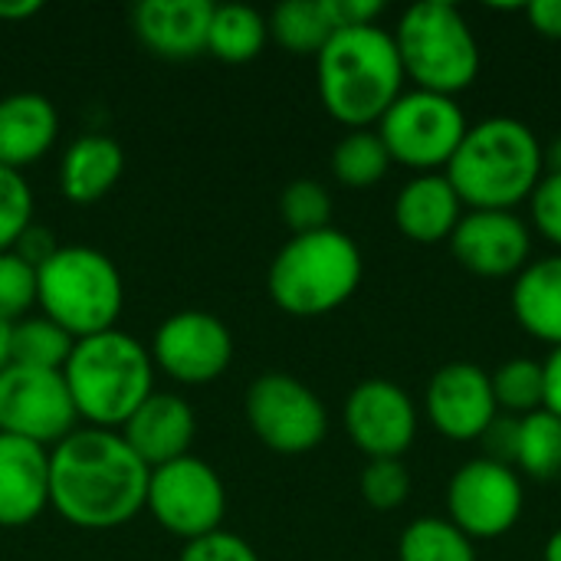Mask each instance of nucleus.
I'll return each instance as SVG.
<instances>
[{
    "label": "nucleus",
    "mask_w": 561,
    "mask_h": 561,
    "mask_svg": "<svg viewBox=\"0 0 561 561\" xmlns=\"http://www.w3.org/2000/svg\"><path fill=\"white\" fill-rule=\"evenodd\" d=\"M125 171V151L108 135L76 138L59 161V191L72 204L102 201Z\"/></svg>",
    "instance_id": "nucleus-22"
},
{
    "label": "nucleus",
    "mask_w": 561,
    "mask_h": 561,
    "mask_svg": "<svg viewBox=\"0 0 561 561\" xmlns=\"http://www.w3.org/2000/svg\"><path fill=\"white\" fill-rule=\"evenodd\" d=\"M59 250V243H56V233L53 230H46V227H39V224H30L26 230H23V237L16 240V247H13V253L16 256H23L33 270H39L53 253Z\"/></svg>",
    "instance_id": "nucleus-39"
},
{
    "label": "nucleus",
    "mask_w": 561,
    "mask_h": 561,
    "mask_svg": "<svg viewBox=\"0 0 561 561\" xmlns=\"http://www.w3.org/2000/svg\"><path fill=\"white\" fill-rule=\"evenodd\" d=\"M523 13L539 36L561 39V0H533L523 7Z\"/></svg>",
    "instance_id": "nucleus-40"
},
{
    "label": "nucleus",
    "mask_w": 561,
    "mask_h": 561,
    "mask_svg": "<svg viewBox=\"0 0 561 561\" xmlns=\"http://www.w3.org/2000/svg\"><path fill=\"white\" fill-rule=\"evenodd\" d=\"M36 306V270L13 250L0 253V322L13 325Z\"/></svg>",
    "instance_id": "nucleus-33"
},
{
    "label": "nucleus",
    "mask_w": 561,
    "mask_h": 561,
    "mask_svg": "<svg viewBox=\"0 0 561 561\" xmlns=\"http://www.w3.org/2000/svg\"><path fill=\"white\" fill-rule=\"evenodd\" d=\"M362 500L378 513H394L411 496V473L404 460H368L358 480Z\"/></svg>",
    "instance_id": "nucleus-32"
},
{
    "label": "nucleus",
    "mask_w": 561,
    "mask_h": 561,
    "mask_svg": "<svg viewBox=\"0 0 561 561\" xmlns=\"http://www.w3.org/2000/svg\"><path fill=\"white\" fill-rule=\"evenodd\" d=\"M43 10L39 0H0V20L3 23H20V20H30Z\"/></svg>",
    "instance_id": "nucleus-42"
},
{
    "label": "nucleus",
    "mask_w": 561,
    "mask_h": 561,
    "mask_svg": "<svg viewBox=\"0 0 561 561\" xmlns=\"http://www.w3.org/2000/svg\"><path fill=\"white\" fill-rule=\"evenodd\" d=\"M214 7L210 0H141L131 10V26L148 53L161 59H194L207 53Z\"/></svg>",
    "instance_id": "nucleus-18"
},
{
    "label": "nucleus",
    "mask_w": 561,
    "mask_h": 561,
    "mask_svg": "<svg viewBox=\"0 0 561 561\" xmlns=\"http://www.w3.org/2000/svg\"><path fill=\"white\" fill-rule=\"evenodd\" d=\"M279 217L293 230V237L325 230V227H332L329 224L332 220V194L325 191V184H319L312 178H299L279 194Z\"/></svg>",
    "instance_id": "nucleus-31"
},
{
    "label": "nucleus",
    "mask_w": 561,
    "mask_h": 561,
    "mask_svg": "<svg viewBox=\"0 0 561 561\" xmlns=\"http://www.w3.org/2000/svg\"><path fill=\"white\" fill-rule=\"evenodd\" d=\"M424 411L434 431L447 440H480L500 417L493 381L473 362H450L434 371L424 391Z\"/></svg>",
    "instance_id": "nucleus-16"
},
{
    "label": "nucleus",
    "mask_w": 561,
    "mask_h": 561,
    "mask_svg": "<svg viewBox=\"0 0 561 561\" xmlns=\"http://www.w3.org/2000/svg\"><path fill=\"white\" fill-rule=\"evenodd\" d=\"M388 171H391V154L385 141L378 138V131L371 128L348 131L332 151V174L342 187L368 191L381 184Z\"/></svg>",
    "instance_id": "nucleus-27"
},
{
    "label": "nucleus",
    "mask_w": 561,
    "mask_h": 561,
    "mask_svg": "<svg viewBox=\"0 0 561 561\" xmlns=\"http://www.w3.org/2000/svg\"><path fill=\"white\" fill-rule=\"evenodd\" d=\"M76 339L46 316H26L10 325V362L26 368L62 371Z\"/></svg>",
    "instance_id": "nucleus-28"
},
{
    "label": "nucleus",
    "mask_w": 561,
    "mask_h": 561,
    "mask_svg": "<svg viewBox=\"0 0 561 561\" xmlns=\"http://www.w3.org/2000/svg\"><path fill=\"white\" fill-rule=\"evenodd\" d=\"M145 510L164 533L194 542L224 526L227 490L220 473L207 460L187 454L151 470Z\"/></svg>",
    "instance_id": "nucleus-10"
},
{
    "label": "nucleus",
    "mask_w": 561,
    "mask_h": 561,
    "mask_svg": "<svg viewBox=\"0 0 561 561\" xmlns=\"http://www.w3.org/2000/svg\"><path fill=\"white\" fill-rule=\"evenodd\" d=\"M490 381H493V398H496L500 414L526 417L533 411H542V401H546L542 362H536V358H510L490 375Z\"/></svg>",
    "instance_id": "nucleus-30"
},
{
    "label": "nucleus",
    "mask_w": 561,
    "mask_h": 561,
    "mask_svg": "<svg viewBox=\"0 0 561 561\" xmlns=\"http://www.w3.org/2000/svg\"><path fill=\"white\" fill-rule=\"evenodd\" d=\"M154 371L148 345L122 329L79 339L62 365L79 421L99 431L125 427V421L154 391Z\"/></svg>",
    "instance_id": "nucleus-4"
},
{
    "label": "nucleus",
    "mask_w": 561,
    "mask_h": 561,
    "mask_svg": "<svg viewBox=\"0 0 561 561\" xmlns=\"http://www.w3.org/2000/svg\"><path fill=\"white\" fill-rule=\"evenodd\" d=\"M391 36L414 89L457 99V92H467L483 69L480 39L470 20L447 0L408 7Z\"/></svg>",
    "instance_id": "nucleus-6"
},
{
    "label": "nucleus",
    "mask_w": 561,
    "mask_h": 561,
    "mask_svg": "<svg viewBox=\"0 0 561 561\" xmlns=\"http://www.w3.org/2000/svg\"><path fill=\"white\" fill-rule=\"evenodd\" d=\"M404 66L394 36L371 26L335 30V36L316 56V85L325 112L358 131L381 122V115L404 92Z\"/></svg>",
    "instance_id": "nucleus-3"
},
{
    "label": "nucleus",
    "mask_w": 561,
    "mask_h": 561,
    "mask_svg": "<svg viewBox=\"0 0 561 561\" xmlns=\"http://www.w3.org/2000/svg\"><path fill=\"white\" fill-rule=\"evenodd\" d=\"M559 483H561V480H559Z\"/></svg>",
    "instance_id": "nucleus-46"
},
{
    "label": "nucleus",
    "mask_w": 561,
    "mask_h": 561,
    "mask_svg": "<svg viewBox=\"0 0 561 561\" xmlns=\"http://www.w3.org/2000/svg\"><path fill=\"white\" fill-rule=\"evenodd\" d=\"M118 434L135 450V457L148 470H154L191 454L197 417H194V408L181 394L151 391Z\"/></svg>",
    "instance_id": "nucleus-17"
},
{
    "label": "nucleus",
    "mask_w": 561,
    "mask_h": 561,
    "mask_svg": "<svg viewBox=\"0 0 561 561\" xmlns=\"http://www.w3.org/2000/svg\"><path fill=\"white\" fill-rule=\"evenodd\" d=\"M398 561H480L473 539H467L444 516L414 519L398 539Z\"/></svg>",
    "instance_id": "nucleus-29"
},
{
    "label": "nucleus",
    "mask_w": 561,
    "mask_h": 561,
    "mask_svg": "<svg viewBox=\"0 0 561 561\" xmlns=\"http://www.w3.org/2000/svg\"><path fill=\"white\" fill-rule=\"evenodd\" d=\"M447 243L483 279H510L533 263V227L513 210H467Z\"/></svg>",
    "instance_id": "nucleus-15"
},
{
    "label": "nucleus",
    "mask_w": 561,
    "mask_h": 561,
    "mask_svg": "<svg viewBox=\"0 0 561 561\" xmlns=\"http://www.w3.org/2000/svg\"><path fill=\"white\" fill-rule=\"evenodd\" d=\"M270 36L293 56H319L335 36L329 0H286L270 16Z\"/></svg>",
    "instance_id": "nucleus-25"
},
{
    "label": "nucleus",
    "mask_w": 561,
    "mask_h": 561,
    "mask_svg": "<svg viewBox=\"0 0 561 561\" xmlns=\"http://www.w3.org/2000/svg\"><path fill=\"white\" fill-rule=\"evenodd\" d=\"M79 427L62 371L7 365L0 368V434L53 450Z\"/></svg>",
    "instance_id": "nucleus-12"
},
{
    "label": "nucleus",
    "mask_w": 561,
    "mask_h": 561,
    "mask_svg": "<svg viewBox=\"0 0 561 561\" xmlns=\"http://www.w3.org/2000/svg\"><path fill=\"white\" fill-rule=\"evenodd\" d=\"M148 477L118 431L79 424L49 450V506L76 529H118L145 510Z\"/></svg>",
    "instance_id": "nucleus-1"
},
{
    "label": "nucleus",
    "mask_w": 561,
    "mask_h": 561,
    "mask_svg": "<svg viewBox=\"0 0 561 561\" xmlns=\"http://www.w3.org/2000/svg\"><path fill=\"white\" fill-rule=\"evenodd\" d=\"M542 561H561V529H556L546 542V552H542Z\"/></svg>",
    "instance_id": "nucleus-44"
},
{
    "label": "nucleus",
    "mask_w": 561,
    "mask_h": 561,
    "mask_svg": "<svg viewBox=\"0 0 561 561\" xmlns=\"http://www.w3.org/2000/svg\"><path fill=\"white\" fill-rule=\"evenodd\" d=\"M529 217L539 237H546L561 253V174H546L529 197Z\"/></svg>",
    "instance_id": "nucleus-35"
},
{
    "label": "nucleus",
    "mask_w": 561,
    "mask_h": 561,
    "mask_svg": "<svg viewBox=\"0 0 561 561\" xmlns=\"http://www.w3.org/2000/svg\"><path fill=\"white\" fill-rule=\"evenodd\" d=\"M444 174L463 210H513L546 178V148L526 122L493 115L467 128Z\"/></svg>",
    "instance_id": "nucleus-2"
},
{
    "label": "nucleus",
    "mask_w": 561,
    "mask_h": 561,
    "mask_svg": "<svg viewBox=\"0 0 561 561\" xmlns=\"http://www.w3.org/2000/svg\"><path fill=\"white\" fill-rule=\"evenodd\" d=\"M154 368L178 385H210L233 362V335L227 322L204 309L171 312L148 345Z\"/></svg>",
    "instance_id": "nucleus-13"
},
{
    "label": "nucleus",
    "mask_w": 561,
    "mask_h": 561,
    "mask_svg": "<svg viewBox=\"0 0 561 561\" xmlns=\"http://www.w3.org/2000/svg\"><path fill=\"white\" fill-rule=\"evenodd\" d=\"M270 43V23L256 7L247 3H220L210 16L207 53L220 62L243 66L253 62Z\"/></svg>",
    "instance_id": "nucleus-24"
},
{
    "label": "nucleus",
    "mask_w": 561,
    "mask_h": 561,
    "mask_svg": "<svg viewBox=\"0 0 561 561\" xmlns=\"http://www.w3.org/2000/svg\"><path fill=\"white\" fill-rule=\"evenodd\" d=\"M467 128L470 122L457 99L404 89L401 99L381 115L375 131L385 141L391 164L411 168L417 174H437L447 171Z\"/></svg>",
    "instance_id": "nucleus-8"
},
{
    "label": "nucleus",
    "mask_w": 561,
    "mask_h": 561,
    "mask_svg": "<svg viewBox=\"0 0 561 561\" xmlns=\"http://www.w3.org/2000/svg\"><path fill=\"white\" fill-rule=\"evenodd\" d=\"M365 260L358 243L335 230L299 233L283 243L266 273L273 302L296 319H319L345 306L362 286Z\"/></svg>",
    "instance_id": "nucleus-5"
},
{
    "label": "nucleus",
    "mask_w": 561,
    "mask_h": 561,
    "mask_svg": "<svg viewBox=\"0 0 561 561\" xmlns=\"http://www.w3.org/2000/svg\"><path fill=\"white\" fill-rule=\"evenodd\" d=\"M329 13L335 20V30L371 26L385 13V3L381 0H329Z\"/></svg>",
    "instance_id": "nucleus-38"
},
{
    "label": "nucleus",
    "mask_w": 561,
    "mask_h": 561,
    "mask_svg": "<svg viewBox=\"0 0 561 561\" xmlns=\"http://www.w3.org/2000/svg\"><path fill=\"white\" fill-rule=\"evenodd\" d=\"M513 467L539 483L561 480V417L546 408L519 417V440H516Z\"/></svg>",
    "instance_id": "nucleus-26"
},
{
    "label": "nucleus",
    "mask_w": 561,
    "mask_h": 561,
    "mask_svg": "<svg viewBox=\"0 0 561 561\" xmlns=\"http://www.w3.org/2000/svg\"><path fill=\"white\" fill-rule=\"evenodd\" d=\"M59 135V112L39 92L0 99V168L20 171L43 161Z\"/></svg>",
    "instance_id": "nucleus-21"
},
{
    "label": "nucleus",
    "mask_w": 561,
    "mask_h": 561,
    "mask_svg": "<svg viewBox=\"0 0 561 561\" xmlns=\"http://www.w3.org/2000/svg\"><path fill=\"white\" fill-rule=\"evenodd\" d=\"M542 375H546V401H542V408L561 417V348H552V355L542 362Z\"/></svg>",
    "instance_id": "nucleus-41"
},
{
    "label": "nucleus",
    "mask_w": 561,
    "mask_h": 561,
    "mask_svg": "<svg viewBox=\"0 0 561 561\" xmlns=\"http://www.w3.org/2000/svg\"><path fill=\"white\" fill-rule=\"evenodd\" d=\"M10 365V325L0 322V368Z\"/></svg>",
    "instance_id": "nucleus-45"
},
{
    "label": "nucleus",
    "mask_w": 561,
    "mask_h": 561,
    "mask_svg": "<svg viewBox=\"0 0 561 561\" xmlns=\"http://www.w3.org/2000/svg\"><path fill=\"white\" fill-rule=\"evenodd\" d=\"M513 316L539 342L561 348V253L533 260L513 283Z\"/></svg>",
    "instance_id": "nucleus-23"
},
{
    "label": "nucleus",
    "mask_w": 561,
    "mask_h": 561,
    "mask_svg": "<svg viewBox=\"0 0 561 561\" xmlns=\"http://www.w3.org/2000/svg\"><path fill=\"white\" fill-rule=\"evenodd\" d=\"M33 224V191L20 171L0 168V253L13 250Z\"/></svg>",
    "instance_id": "nucleus-34"
},
{
    "label": "nucleus",
    "mask_w": 561,
    "mask_h": 561,
    "mask_svg": "<svg viewBox=\"0 0 561 561\" xmlns=\"http://www.w3.org/2000/svg\"><path fill=\"white\" fill-rule=\"evenodd\" d=\"M526 510L523 477L490 457L467 460L447 483V519L467 539H503Z\"/></svg>",
    "instance_id": "nucleus-11"
},
{
    "label": "nucleus",
    "mask_w": 561,
    "mask_h": 561,
    "mask_svg": "<svg viewBox=\"0 0 561 561\" xmlns=\"http://www.w3.org/2000/svg\"><path fill=\"white\" fill-rule=\"evenodd\" d=\"M463 214L467 210L444 171L411 178L394 197V227L401 237L424 247L450 240Z\"/></svg>",
    "instance_id": "nucleus-20"
},
{
    "label": "nucleus",
    "mask_w": 561,
    "mask_h": 561,
    "mask_svg": "<svg viewBox=\"0 0 561 561\" xmlns=\"http://www.w3.org/2000/svg\"><path fill=\"white\" fill-rule=\"evenodd\" d=\"M516 440H519V417L500 414V417L490 424V431L480 437V444L486 447L483 457L513 467V463H516ZM513 470H516V467H513Z\"/></svg>",
    "instance_id": "nucleus-37"
},
{
    "label": "nucleus",
    "mask_w": 561,
    "mask_h": 561,
    "mask_svg": "<svg viewBox=\"0 0 561 561\" xmlns=\"http://www.w3.org/2000/svg\"><path fill=\"white\" fill-rule=\"evenodd\" d=\"M342 421L345 434L368 460H401L421 427L417 404L388 378H368L355 385L345 398Z\"/></svg>",
    "instance_id": "nucleus-14"
},
{
    "label": "nucleus",
    "mask_w": 561,
    "mask_h": 561,
    "mask_svg": "<svg viewBox=\"0 0 561 561\" xmlns=\"http://www.w3.org/2000/svg\"><path fill=\"white\" fill-rule=\"evenodd\" d=\"M178 561H260V556L237 533L217 529V533H210L204 539L184 542V552H181Z\"/></svg>",
    "instance_id": "nucleus-36"
},
{
    "label": "nucleus",
    "mask_w": 561,
    "mask_h": 561,
    "mask_svg": "<svg viewBox=\"0 0 561 561\" xmlns=\"http://www.w3.org/2000/svg\"><path fill=\"white\" fill-rule=\"evenodd\" d=\"M49 510V450L0 434V529H23Z\"/></svg>",
    "instance_id": "nucleus-19"
},
{
    "label": "nucleus",
    "mask_w": 561,
    "mask_h": 561,
    "mask_svg": "<svg viewBox=\"0 0 561 561\" xmlns=\"http://www.w3.org/2000/svg\"><path fill=\"white\" fill-rule=\"evenodd\" d=\"M36 306L76 342L118 329L125 283L112 256L95 247H59L36 270Z\"/></svg>",
    "instance_id": "nucleus-7"
},
{
    "label": "nucleus",
    "mask_w": 561,
    "mask_h": 561,
    "mask_svg": "<svg viewBox=\"0 0 561 561\" xmlns=\"http://www.w3.org/2000/svg\"><path fill=\"white\" fill-rule=\"evenodd\" d=\"M546 174H561V138L546 148Z\"/></svg>",
    "instance_id": "nucleus-43"
},
{
    "label": "nucleus",
    "mask_w": 561,
    "mask_h": 561,
    "mask_svg": "<svg viewBox=\"0 0 561 561\" xmlns=\"http://www.w3.org/2000/svg\"><path fill=\"white\" fill-rule=\"evenodd\" d=\"M243 411L256 440L283 457L312 454L329 434V411L322 398L293 375H260L247 388Z\"/></svg>",
    "instance_id": "nucleus-9"
}]
</instances>
